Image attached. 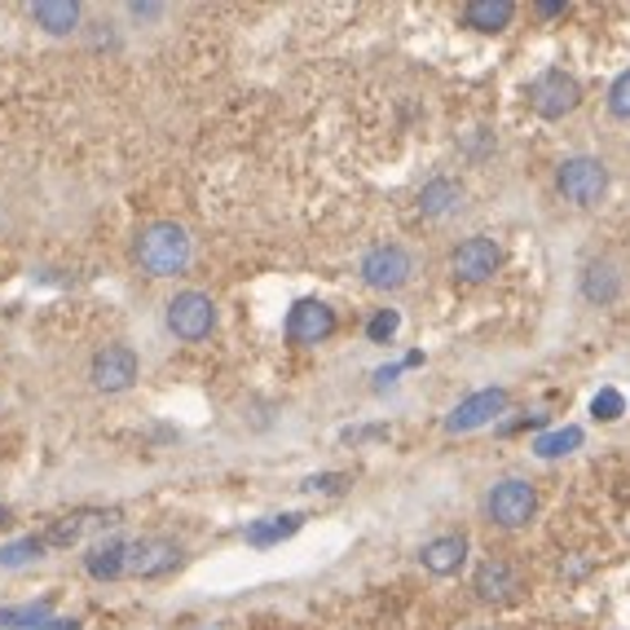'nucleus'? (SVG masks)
Listing matches in <instances>:
<instances>
[{
	"label": "nucleus",
	"mask_w": 630,
	"mask_h": 630,
	"mask_svg": "<svg viewBox=\"0 0 630 630\" xmlns=\"http://www.w3.org/2000/svg\"><path fill=\"white\" fill-rule=\"evenodd\" d=\"M190 256H195V242H190V234L177 220H151L137 234V265L151 278H177V273H186Z\"/></svg>",
	"instance_id": "obj_1"
},
{
	"label": "nucleus",
	"mask_w": 630,
	"mask_h": 630,
	"mask_svg": "<svg viewBox=\"0 0 630 630\" xmlns=\"http://www.w3.org/2000/svg\"><path fill=\"white\" fill-rule=\"evenodd\" d=\"M534 512H538V489L520 476H507L485 494V516L498 529H525L534 520Z\"/></svg>",
	"instance_id": "obj_2"
},
{
	"label": "nucleus",
	"mask_w": 630,
	"mask_h": 630,
	"mask_svg": "<svg viewBox=\"0 0 630 630\" xmlns=\"http://www.w3.org/2000/svg\"><path fill=\"white\" fill-rule=\"evenodd\" d=\"M556 186L574 208H596L609 195V168L591 155H574L556 168Z\"/></svg>",
	"instance_id": "obj_3"
},
{
	"label": "nucleus",
	"mask_w": 630,
	"mask_h": 630,
	"mask_svg": "<svg viewBox=\"0 0 630 630\" xmlns=\"http://www.w3.org/2000/svg\"><path fill=\"white\" fill-rule=\"evenodd\" d=\"M529 106H534L538 120H565V115H574V111L582 106V84H578L569 71L551 66V71L534 75V84H529Z\"/></svg>",
	"instance_id": "obj_4"
},
{
	"label": "nucleus",
	"mask_w": 630,
	"mask_h": 630,
	"mask_svg": "<svg viewBox=\"0 0 630 630\" xmlns=\"http://www.w3.org/2000/svg\"><path fill=\"white\" fill-rule=\"evenodd\" d=\"M164 322H168V331L177 340L199 344V340H208L211 327H216V304H211V296H204V291H177L164 304Z\"/></svg>",
	"instance_id": "obj_5"
},
{
	"label": "nucleus",
	"mask_w": 630,
	"mask_h": 630,
	"mask_svg": "<svg viewBox=\"0 0 630 630\" xmlns=\"http://www.w3.org/2000/svg\"><path fill=\"white\" fill-rule=\"evenodd\" d=\"M498 269H503V247H498L494 238H485V234H472V238H463V242L450 251V273H454L458 282H467V287L489 282Z\"/></svg>",
	"instance_id": "obj_6"
},
{
	"label": "nucleus",
	"mask_w": 630,
	"mask_h": 630,
	"mask_svg": "<svg viewBox=\"0 0 630 630\" xmlns=\"http://www.w3.org/2000/svg\"><path fill=\"white\" fill-rule=\"evenodd\" d=\"M411 273H415V260H411V251L397 247V242L371 247V251L362 256V282L375 287V291H397V287L411 282Z\"/></svg>",
	"instance_id": "obj_7"
},
{
	"label": "nucleus",
	"mask_w": 630,
	"mask_h": 630,
	"mask_svg": "<svg viewBox=\"0 0 630 630\" xmlns=\"http://www.w3.org/2000/svg\"><path fill=\"white\" fill-rule=\"evenodd\" d=\"M282 331H287L291 344L313 349V344H322V340L335 335V309L327 300H296L291 313H287V322H282Z\"/></svg>",
	"instance_id": "obj_8"
},
{
	"label": "nucleus",
	"mask_w": 630,
	"mask_h": 630,
	"mask_svg": "<svg viewBox=\"0 0 630 630\" xmlns=\"http://www.w3.org/2000/svg\"><path fill=\"white\" fill-rule=\"evenodd\" d=\"M503 411H507V389H481V393L463 397V402L450 411L445 432H476V427L498 420Z\"/></svg>",
	"instance_id": "obj_9"
},
{
	"label": "nucleus",
	"mask_w": 630,
	"mask_h": 630,
	"mask_svg": "<svg viewBox=\"0 0 630 630\" xmlns=\"http://www.w3.org/2000/svg\"><path fill=\"white\" fill-rule=\"evenodd\" d=\"M133 380H137V353L128 344H106L93 358V389L124 393V389H133Z\"/></svg>",
	"instance_id": "obj_10"
},
{
	"label": "nucleus",
	"mask_w": 630,
	"mask_h": 630,
	"mask_svg": "<svg viewBox=\"0 0 630 630\" xmlns=\"http://www.w3.org/2000/svg\"><path fill=\"white\" fill-rule=\"evenodd\" d=\"M177 565H182V547L173 538L128 543V574H137V578H159V574H173Z\"/></svg>",
	"instance_id": "obj_11"
},
{
	"label": "nucleus",
	"mask_w": 630,
	"mask_h": 630,
	"mask_svg": "<svg viewBox=\"0 0 630 630\" xmlns=\"http://www.w3.org/2000/svg\"><path fill=\"white\" fill-rule=\"evenodd\" d=\"M578 287H582V300L587 304H613L618 296H622V287H627V278H622V269H618V260H587L582 265V278H578Z\"/></svg>",
	"instance_id": "obj_12"
},
{
	"label": "nucleus",
	"mask_w": 630,
	"mask_h": 630,
	"mask_svg": "<svg viewBox=\"0 0 630 630\" xmlns=\"http://www.w3.org/2000/svg\"><path fill=\"white\" fill-rule=\"evenodd\" d=\"M472 591H476L481 605H507L520 591V574L507 560H485L476 569V578H472Z\"/></svg>",
	"instance_id": "obj_13"
},
{
	"label": "nucleus",
	"mask_w": 630,
	"mask_h": 630,
	"mask_svg": "<svg viewBox=\"0 0 630 630\" xmlns=\"http://www.w3.org/2000/svg\"><path fill=\"white\" fill-rule=\"evenodd\" d=\"M423 569L427 574H436V578H454L463 565H467V538L463 534H441V538H432L427 547L420 551Z\"/></svg>",
	"instance_id": "obj_14"
},
{
	"label": "nucleus",
	"mask_w": 630,
	"mask_h": 630,
	"mask_svg": "<svg viewBox=\"0 0 630 630\" xmlns=\"http://www.w3.org/2000/svg\"><path fill=\"white\" fill-rule=\"evenodd\" d=\"M84 569L97 578V582H111L120 574H128V543L124 538H111V543H97L89 556H84Z\"/></svg>",
	"instance_id": "obj_15"
},
{
	"label": "nucleus",
	"mask_w": 630,
	"mask_h": 630,
	"mask_svg": "<svg viewBox=\"0 0 630 630\" xmlns=\"http://www.w3.org/2000/svg\"><path fill=\"white\" fill-rule=\"evenodd\" d=\"M512 18H516V4H512V0H472V4L463 9V22H467L472 31H485V35L512 27Z\"/></svg>",
	"instance_id": "obj_16"
},
{
	"label": "nucleus",
	"mask_w": 630,
	"mask_h": 630,
	"mask_svg": "<svg viewBox=\"0 0 630 630\" xmlns=\"http://www.w3.org/2000/svg\"><path fill=\"white\" fill-rule=\"evenodd\" d=\"M31 18L49 35H71L80 27V4L75 0H40V4H31Z\"/></svg>",
	"instance_id": "obj_17"
},
{
	"label": "nucleus",
	"mask_w": 630,
	"mask_h": 630,
	"mask_svg": "<svg viewBox=\"0 0 630 630\" xmlns=\"http://www.w3.org/2000/svg\"><path fill=\"white\" fill-rule=\"evenodd\" d=\"M463 204V186L454 182V177H432L427 186L420 190V211L423 216H445V211H454Z\"/></svg>",
	"instance_id": "obj_18"
},
{
	"label": "nucleus",
	"mask_w": 630,
	"mask_h": 630,
	"mask_svg": "<svg viewBox=\"0 0 630 630\" xmlns=\"http://www.w3.org/2000/svg\"><path fill=\"white\" fill-rule=\"evenodd\" d=\"M300 525H304V516H300V512L269 516V520H256V525L247 529V543H251V547H273V543H282V538L300 534Z\"/></svg>",
	"instance_id": "obj_19"
},
{
	"label": "nucleus",
	"mask_w": 630,
	"mask_h": 630,
	"mask_svg": "<svg viewBox=\"0 0 630 630\" xmlns=\"http://www.w3.org/2000/svg\"><path fill=\"white\" fill-rule=\"evenodd\" d=\"M582 445V427H551V432H543L538 441H534V454L538 458H565V454H574Z\"/></svg>",
	"instance_id": "obj_20"
},
{
	"label": "nucleus",
	"mask_w": 630,
	"mask_h": 630,
	"mask_svg": "<svg viewBox=\"0 0 630 630\" xmlns=\"http://www.w3.org/2000/svg\"><path fill=\"white\" fill-rule=\"evenodd\" d=\"M49 600H40V605H22V609H0V627L4 630H40L49 622Z\"/></svg>",
	"instance_id": "obj_21"
},
{
	"label": "nucleus",
	"mask_w": 630,
	"mask_h": 630,
	"mask_svg": "<svg viewBox=\"0 0 630 630\" xmlns=\"http://www.w3.org/2000/svg\"><path fill=\"white\" fill-rule=\"evenodd\" d=\"M84 525H97V520H89V512H75V516H62L49 534H44V547H71L80 534H84Z\"/></svg>",
	"instance_id": "obj_22"
},
{
	"label": "nucleus",
	"mask_w": 630,
	"mask_h": 630,
	"mask_svg": "<svg viewBox=\"0 0 630 630\" xmlns=\"http://www.w3.org/2000/svg\"><path fill=\"white\" fill-rule=\"evenodd\" d=\"M44 551H49L44 538H22V543L0 547V565H4V569H18V565H27V560H40Z\"/></svg>",
	"instance_id": "obj_23"
},
{
	"label": "nucleus",
	"mask_w": 630,
	"mask_h": 630,
	"mask_svg": "<svg viewBox=\"0 0 630 630\" xmlns=\"http://www.w3.org/2000/svg\"><path fill=\"white\" fill-rule=\"evenodd\" d=\"M591 415H596L600 423L622 420V415H627V397H622L618 389H600V393L591 397Z\"/></svg>",
	"instance_id": "obj_24"
},
{
	"label": "nucleus",
	"mask_w": 630,
	"mask_h": 630,
	"mask_svg": "<svg viewBox=\"0 0 630 630\" xmlns=\"http://www.w3.org/2000/svg\"><path fill=\"white\" fill-rule=\"evenodd\" d=\"M397 327H402V313H397V309H380V313L371 318L366 335H371V344H389V340L397 335Z\"/></svg>",
	"instance_id": "obj_25"
},
{
	"label": "nucleus",
	"mask_w": 630,
	"mask_h": 630,
	"mask_svg": "<svg viewBox=\"0 0 630 630\" xmlns=\"http://www.w3.org/2000/svg\"><path fill=\"white\" fill-rule=\"evenodd\" d=\"M609 111H613L618 120H630V66L613 80V89H609Z\"/></svg>",
	"instance_id": "obj_26"
},
{
	"label": "nucleus",
	"mask_w": 630,
	"mask_h": 630,
	"mask_svg": "<svg viewBox=\"0 0 630 630\" xmlns=\"http://www.w3.org/2000/svg\"><path fill=\"white\" fill-rule=\"evenodd\" d=\"M344 472H327V476H309L304 481V489H313V494H335V489H344Z\"/></svg>",
	"instance_id": "obj_27"
},
{
	"label": "nucleus",
	"mask_w": 630,
	"mask_h": 630,
	"mask_svg": "<svg viewBox=\"0 0 630 630\" xmlns=\"http://www.w3.org/2000/svg\"><path fill=\"white\" fill-rule=\"evenodd\" d=\"M534 9H538V13H543V18H556V13H565V9H569V4H565V0H538V4H534Z\"/></svg>",
	"instance_id": "obj_28"
},
{
	"label": "nucleus",
	"mask_w": 630,
	"mask_h": 630,
	"mask_svg": "<svg viewBox=\"0 0 630 630\" xmlns=\"http://www.w3.org/2000/svg\"><path fill=\"white\" fill-rule=\"evenodd\" d=\"M128 13H133V18H159L164 4H128Z\"/></svg>",
	"instance_id": "obj_29"
},
{
	"label": "nucleus",
	"mask_w": 630,
	"mask_h": 630,
	"mask_svg": "<svg viewBox=\"0 0 630 630\" xmlns=\"http://www.w3.org/2000/svg\"><path fill=\"white\" fill-rule=\"evenodd\" d=\"M40 630H80V622H75V618H49Z\"/></svg>",
	"instance_id": "obj_30"
},
{
	"label": "nucleus",
	"mask_w": 630,
	"mask_h": 630,
	"mask_svg": "<svg viewBox=\"0 0 630 630\" xmlns=\"http://www.w3.org/2000/svg\"><path fill=\"white\" fill-rule=\"evenodd\" d=\"M4 520H9V512H4V507H0V525H4Z\"/></svg>",
	"instance_id": "obj_31"
},
{
	"label": "nucleus",
	"mask_w": 630,
	"mask_h": 630,
	"mask_svg": "<svg viewBox=\"0 0 630 630\" xmlns=\"http://www.w3.org/2000/svg\"><path fill=\"white\" fill-rule=\"evenodd\" d=\"M190 630H208V627H190Z\"/></svg>",
	"instance_id": "obj_32"
}]
</instances>
